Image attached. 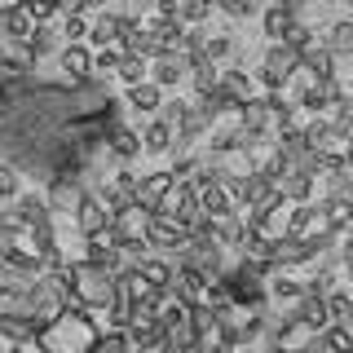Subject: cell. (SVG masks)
<instances>
[{
    "mask_svg": "<svg viewBox=\"0 0 353 353\" xmlns=\"http://www.w3.org/2000/svg\"><path fill=\"white\" fill-rule=\"evenodd\" d=\"M27 49H31V58H44V53H53V49H62V31H53V27H31V36H27Z\"/></svg>",
    "mask_w": 353,
    "mask_h": 353,
    "instance_id": "603a6c76",
    "label": "cell"
},
{
    "mask_svg": "<svg viewBox=\"0 0 353 353\" xmlns=\"http://www.w3.org/2000/svg\"><path fill=\"white\" fill-rule=\"evenodd\" d=\"M331 124H336L340 132H345V137H349V132H353V93H349L345 102L336 106V115H331Z\"/></svg>",
    "mask_w": 353,
    "mask_h": 353,
    "instance_id": "f35d334b",
    "label": "cell"
},
{
    "mask_svg": "<svg viewBox=\"0 0 353 353\" xmlns=\"http://www.w3.org/2000/svg\"><path fill=\"white\" fill-rule=\"evenodd\" d=\"M323 49L331 53V58H353V18H345V22H336V27L327 31Z\"/></svg>",
    "mask_w": 353,
    "mask_h": 353,
    "instance_id": "d6986e66",
    "label": "cell"
},
{
    "mask_svg": "<svg viewBox=\"0 0 353 353\" xmlns=\"http://www.w3.org/2000/svg\"><path fill=\"white\" fill-rule=\"evenodd\" d=\"M128 106L137 110V115H159V106H163V88H154L150 80H146V84H137V88H128Z\"/></svg>",
    "mask_w": 353,
    "mask_h": 353,
    "instance_id": "2e32d148",
    "label": "cell"
},
{
    "mask_svg": "<svg viewBox=\"0 0 353 353\" xmlns=\"http://www.w3.org/2000/svg\"><path fill=\"white\" fill-rule=\"evenodd\" d=\"M128 353H137V349H128Z\"/></svg>",
    "mask_w": 353,
    "mask_h": 353,
    "instance_id": "b9f144b4",
    "label": "cell"
},
{
    "mask_svg": "<svg viewBox=\"0 0 353 353\" xmlns=\"http://www.w3.org/2000/svg\"><path fill=\"white\" fill-rule=\"evenodd\" d=\"M62 40L66 44H84L88 40V22L80 14H62Z\"/></svg>",
    "mask_w": 353,
    "mask_h": 353,
    "instance_id": "d590c367",
    "label": "cell"
},
{
    "mask_svg": "<svg viewBox=\"0 0 353 353\" xmlns=\"http://www.w3.org/2000/svg\"><path fill=\"white\" fill-rule=\"evenodd\" d=\"M22 14L31 18V27H49V22L62 14V9H58V5H49V0H27V5H22Z\"/></svg>",
    "mask_w": 353,
    "mask_h": 353,
    "instance_id": "4dcf8cb0",
    "label": "cell"
},
{
    "mask_svg": "<svg viewBox=\"0 0 353 353\" xmlns=\"http://www.w3.org/2000/svg\"><path fill=\"white\" fill-rule=\"evenodd\" d=\"M279 199L283 203H309L314 199V176H305V172H287L283 181H279Z\"/></svg>",
    "mask_w": 353,
    "mask_h": 353,
    "instance_id": "5bb4252c",
    "label": "cell"
},
{
    "mask_svg": "<svg viewBox=\"0 0 353 353\" xmlns=\"http://www.w3.org/2000/svg\"><path fill=\"white\" fill-rule=\"evenodd\" d=\"M199 212L203 216H234V203H230V194H225V185H212V190H199Z\"/></svg>",
    "mask_w": 353,
    "mask_h": 353,
    "instance_id": "e0dca14e",
    "label": "cell"
},
{
    "mask_svg": "<svg viewBox=\"0 0 353 353\" xmlns=\"http://www.w3.org/2000/svg\"><path fill=\"white\" fill-rule=\"evenodd\" d=\"M261 66H265V71H279V75H287V80H292V75L301 71V53H292L287 44H270V49H265V58H261Z\"/></svg>",
    "mask_w": 353,
    "mask_h": 353,
    "instance_id": "9a60e30c",
    "label": "cell"
},
{
    "mask_svg": "<svg viewBox=\"0 0 353 353\" xmlns=\"http://www.w3.org/2000/svg\"><path fill=\"white\" fill-rule=\"evenodd\" d=\"M93 353H128V336H124V331H102L97 345H93Z\"/></svg>",
    "mask_w": 353,
    "mask_h": 353,
    "instance_id": "74e56055",
    "label": "cell"
},
{
    "mask_svg": "<svg viewBox=\"0 0 353 353\" xmlns=\"http://www.w3.org/2000/svg\"><path fill=\"white\" fill-rule=\"evenodd\" d=\"M97 336H102V327H97V318L88 309H62L53 323H44V331L36 336V349L40 353H93Z\"/></svg>",
    "mask_w": 353,
    "mask_h": 353,
    "instance_id": "6da1fadb",
    "label": "cell"
},
{
    "mask_svg": "<svg viewBox=\"0 0 353 353\" xmlns=\"http://www.w3.org/2000/svg\"><path fill=\"white\" fill-rule=\"evenodd\" d=\"M58 62H62L66 80L80 84V80H88V71H93V49H88V44H62V49H58Z\"/></svg>",
    "mask_w": 353,
    "mask_h": 353,
    "instance_id": "ba28073f",
    "label": "cell"
},
{
    "mask_svg": "<svg viewBox=\"0 0 353 353\" xmlns=\"http://www.w3.org/2000/svg\"><path fill=\"white\" fill-rule=\"evenodd\" d=\"M323 340H327L331 353H349V349H353V327H336V323H331V327L323 331Z\"/></svg>",
    "mask_w": 353,
    "mask_h": 353,
    "instance_id": "8d00e7d4",
    "label": "cell"
},
{
    "mask_svg": "<svg viewBox=\"0 0 353 353\" xmlns=\"http://www.w3.org/2000/svg\"><path fill=\"white\" fill-rule=\"evenodd\" d=\"M88 194V185H84V176H53L49 181V190H44V203H49V212H75L80 208V199Z\"/></svg>",
    "mask_w": 353,
    "mask_h": 353,
    "instance_id": "3957f363",
    "label": "cell"
},
{
    "mask_svg": "<svg viewBox=\"0 0 353 353\" xmlns=\"http://www.w3.org/2000/svg\"><path fill=\"white\" fill-rule=\"evenodd\" d=\"M119 58H124L119 49H97L93 53V75H97V80H110V75H115V66H119Z\"/></svg>",
    "mask_w": 353,
    "mask_h": 353,
    "instance_id": "836d02e7",
    "label": "cell"
},
{
    "mask_svg": "<svg viewBox=\"0 0 353 353\" xmlns=\"http://www.w3.org/2000/svg\"><path fill=\"white\" fill-rule=\"evenodd\" d=\"M216 9L225 18H252V14H256V5H252V0H221Z\"/></svg>",
    "mask_w": 353,
    "mask_h": 353,
    "instance_id": "ab89813d",
    "label": "cell"
},
{
    "mask_svg": "<svg viewBox=\"0 0 353 353\" xmlns=\"http://www.w3.org/2000/svg\"><path fill=\"white\" fill-rule=\"evenodd\" d=\"M106 150L115 154L119 163L137 159V154H141V132H137V128H128V124H119V128H115V132L106 137Z\"/></svg>",
    "mask_w": 353,
    "mask_h": 353,
    "instance_id": "7c38bea8",
    "label": "cell"
},
{
    "mask_svg": "<svg viewBox=\"0 0 353 353\" xmlns=\"http://www.w3.org/2000/svg\"><path fill=\"white\" fill-rule=\"evenodd\" d=\"M190 331H194L199 340H212V331H216V314H212L203 301L190 305Z\"/></svg>",
    "mask_w": 353,
    "mask_h": 353,
    "instance_id": "83f0119b",
    "label": "cell"
},
{
    "mask_svg": "<svg viewBox=\"0 0 353 353\" xmlns=\"http://www.w3.org/2000/svg\"><path fill=\"white\" fill-rule=\"evenodd\" d=\"M18 194H22V176H18V168L0 163V203H18Z\"/></svg>",
    "mask_w": 353,
    "mask_h": 353,
    "instance_id": "1f68e13d",
    "label": "cell"
},
{
    "mask_svg": "<svg viewBox=\"0 0 353 353\" xmlns=\"http://www.w3.org/2000/svg\"><path fill=\"white\" fill-rule=\"evenodd\" d=\"M172 137H176V132H172L168 124L150 119V124L141 128V150H146V154H168V150H172Z\"/></svg>",
    "mask_w": 353,
    "mask_h": 353,
    "instance_id": "ac0fdd59",
    "label": "cell"
},
{
    "mask_svg": "<svg viewBox=\"0 0 353 353\" xmlns=\"http://www.w3.org/2000/svg\"><path fill=\"white\" fill-rule=\"evenodd\" d=\"M239 53V44L230 40V36H212L208 31V40H203V62H212V66H221V62H230Z\"/></svg>",
    "mask_w": 353,
    "mask_h": 353,
    "instance_id": "d4e9b609",
    "label": "cell"
},
{
    "mask_svg": "<svg viewBox=\"0 0 353 353\" xmlns=\"http://www.w3.org/2000/svg\"><path fill=\"white\" fill-rule=\"evenodd\" d=\"M327 318H331L336 327H353V296L336 287V292L327 296Z\"/></svg>",
    "mask_w": 353,
    "mask_h": 353,
    "instance_id": "484cf974",
    "label": "cell"
},
{
    "mask_svg": "<svg viewBox=\"0 0 353 353\" xmlns=\"http://www.w3.org/2000/svg\"><path fill=\"white\" fill-rule=\"evenodd\" d=\"M102 314H106V331H128L132 327V301H124V296H115Z\"/></svg>",
    "mask_w": 353,
    "mask_h": 353,
    "instance_id": "4316f807",
    "label": "cell"
},
{
    "mask_svg": "<svg viewBox=\"0 0 353 353\" xmlns=\"http://www.w3.org/2000/svg\"><path fill=\"white\" fill-rule=\"evenodd\" d=\"M80 261L97 265V270H106V274H119V270H124V256H119V248H115L106 234L84 239V256H80Z\"/></svg>",
    "mask_w": 353,
    "mask_h": 353,
    "instance_id": "8992f818",
    "label": "cell"
},
{
    "mask_svg": "<svg viewBox=\"0 0 353 353\" xmlns=\"http://www.w3.org/2000/svg\"><path fill=\"white\" fill-rule=\"evenodd\" d=\"M115 75H119L128 88H137V84L150 80V62H146V58H128V53H124V58H119V66H115Z\"/></svg>",
    "mask_w": 353,
    "mask_h": 353,
    "instance_id": "cb8c5ba5",
    "label": "cell"
},
{
    "mask_svg": "<svg viewBox=\"0 0 353 353\" xmlns=\"http://www.w3.org/2000/svg\"><path fill=\"white\" fill-rule=\"evenodd\" d=\"M185 75V62L181 58H168V62H150V84L154 88H176Z\"/></svg>",
    "mask_w": 353,
    "mask_h": 353,
    "instance_id": "7402d4cb",
    "label": "cell"
},
{
    "mask_svg": "<svg viewBox=\"0 0 353 353\" xmlns=\"http://www.w3.org/2000/svg\"><path fill=\"white\" fill-rule=\"evenodd\" d=\"M146 243H150V252L159 248V252H176L185 243V234L176 230V221H168V216H150L146 221Z\"/></svg>",
    "mask_w": 353,
    "mask_h": 353,
    "instance_id": "8fae6325",
    "label": "cell"
},
{
    "mask_svg": "<svg viewBox=\"0 0 353 353\" xmlns=\"http://www.w3.org/2000/svg\"><path fill=\"white\" fill-rule=\"evenodd\" d=\"M221 88H225V93L234 97L239 106H243V102H252V97H256V93H252V75L243 71V66H230V71H221Z\"/></svg>",
    "mask_w": 353,
    "mask_h": 353,
    "instance_id": "ffe728a7",
    "label": "cell"
},
{
    "mask_svg": "<svg viewBox=\"0 0 353 353\" xmlns=\"http://www.w3.org/2000/svg\"><path fill=\"white\" fill-rule=\"evenodd\" d=\"M305 353H331V349H327V340H323V336H318V340H314V345H309Z\"/></svg>",
    "mask_w": 353,
    "mask_h": 353,
    "instance_id": "60d3db41",
    "label": "cell"
},
{
    "mask_svg": "<svg viewBox=\"0 0 353 353\" xmlns=\"http://www.w3.org/2000/svg\"><path fill=\"white\" fill-rule=\"evenodd\" d=\"M301 71L314 84H331V80H336V58H331L323 44H309V49L301 53Z\"/></svg>",
    "mask_w": 353,
    "mask_h": 353,
    "instance_id": "9c48e42d",
    "label": "cell"
},
{
    "mask_svg": "<svg viewBox=\"0 0 353 353\" xmlns=\"http://www.w3.org/2000/svg\"><path fill=\"white\" fill-rule=\"evenodd\" d=\"M190 80H194V93H208V88L221 84V66H212V62H194V66H190Z\"/></svg>",
    "mask_w": 353,
    "mask_h": 353,
    "instance_id": "f546056e",
    "label": "cell"
},
{
    "mask_svg": "<svg viewBox=\"0 0 353 353\" xmlns=\"http://www.w3.org/2000/svg\"><path fill=\"white\" fill-rule=\"evenodd\" d=\"M208 18H212V5H203V0H185L181 14H176L181 27H199V22H208Z\"/></svg>",
    "mask_w": 353,
    "mask_h": 353,
    "instance_id": "d6a6232c",
    "label": "cell"
},
{
    "mask_svg": "<svg viewBox=\"0 0 353 353\" xmlns=\"http://www.w3.org/2000/svg\"><path fill=\"white\" fill-rule=\"evenodd\" d=\"M146 292H150V287L141 283V270H137V265H124V270L115 274V296H124V301H132V305H137Z\"/></svg>",
    "mask_w": 353,
    "mask_h": 353,
    "instance_id": "44dd1931",
    "label": "cell"
},
{
    "mask_svg": "<svg viewBox=\"0 0 353 353\" xmlns=\"http://www.w3.org/2000/svg\"><path fill=\"white\" fill-rule=\"evenodd\" d=\"M119 36H124V14H115V9L97 14V22L88 27V44L93 49H119Z\"/></svg>",
    "mask_w": 353,
    "mask_h": 353,
    "instance_id": "52a82bcc",
    "label": "cell"
},
{
    "mask_svg": "<svg viewBox=\"0 0 353 353\" xmlns=\"http://www.w3.org/2000/svg\"><path fill=\"white\" fill-rule=\"evenodd\" d=\"M14 216H18V225L27 230H49L53 225V212H49V203H44V194H18V203H14Z\"/></svg>",
    "mask_w": 353,
    "mask_h": 353,
    "instance_id": "277c9868",
    "label": "cell"
},
{
    "mask_svg": "<svg viewBox=\"0 0 353 353\" xmlns=\"http://www.w3.org/2000/svg\"><path fill=\"white\" fill-rule=\"evenodd\" d=\"M106 225H110V212L93 199V190H88L80 199V208H75V230H80L84 239H97V234H106Z\"/></svg>",
    "mask_w": 353,
    "mask_h": 353,
    "instance_id": "5b68a950",
    "label": "cell"
},
{
    "mask_svg": "<svg viewBox=\"0 0 353 353\" xmlns=\"http://www.w3.org/2000/svg\"><path fill=\"white\" fill-rule=\"evenodd\" d=\"M66 270H71V279H75L80 309L97 314V309H106L110 301H115V274L97 270V265H88V261H66Z\"/></svg>",
    "mask_w": 353,
    "mask_h": 353,
    "instance_id": "7a4b0ae2",
    "label": "cell"
},
{
    "mask_svg": "<svg viewBox=\"0 0 353 353\" xmlns=\"http://www.w3.org/2000/svg\"><path fill=\"white\" fill-rule=\"evenodd\" d=\"M292 22H301V9L296 5H270L261 14V27H265V36H270V44H283V36L292 31Z\"/></svg>",
    "mask_w": 353,
    "mask_h": 353,
    "instance_id": "30bf717a",
    "label": "cell"
},
{
    "mask_svg": "<svg viewBox=\"0 0 353 353\" xmlns=\"http://www.w3.org/2000/svg\"><path fill=\"white\" fill-rule=\"evenodd\" d=\"M185 110H190V106H185L181 97H163V106H159V115H154V119H159V124H168V128L176 132V124L185 119Z\"/></svg>",
    "mask_w": 353,
    "mask_h": 353,
    "instance_id": "e575fe53",
    "label": "cell"
},
{
    "mask_svg": "<svg viewBox=\"0 0 353 353\" xmlns=\"http://www.w3.org/2000/svg\"><path fill=\"white\" fill-rule=\"evenodd\" d=\"M283 44H287L292 53H305L309 44H318V36H314V27H309V22L301 18V22H292V31L283 36Z\"/></svg>",
    "mask_w": 353,
    "mask_h": 353,
    "instance_id": "f1b7e54d",
    "label": "cell"
},
{
    "mask_svg": "<svg viewBox=\"0 0 353 353\" xmlns=\"http://www.w3.org/2000/svg\"><path fill=\"white\" fill-rule=\"evenodd\" d=\"M141 270V283L154 287V292H172V279H176V270H172V261H163V256H146L137 265Z\"/></svg>",
    "mask_w": 353,
    "mask_h": 353,
    "instance_id": "4fadbf2b",
    "label": "cell"
}]
</instances>
